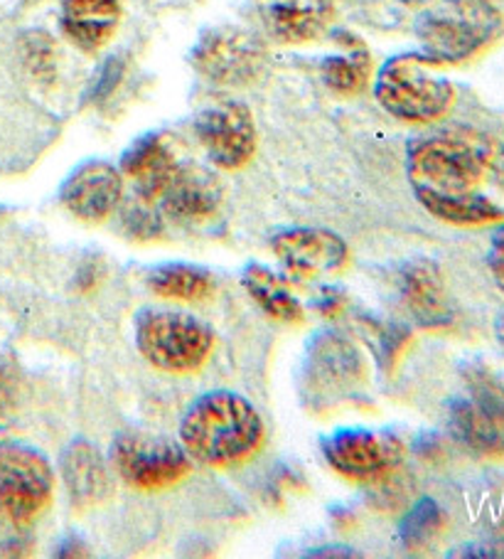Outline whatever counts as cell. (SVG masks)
<instances>
[{
    "label": "cell",
    "mask_w": 504,
    "mask_h": 559,
    "mask_svg": "<svg viewBox=\"0 0 504 559\" xmlns=\"http://www.w3.org/2000/svg\"><path fill=\"white\" fill-rule=\"evenodd\" d=\"M60 471L74 508L101 506L113 490L111 471L92 441L76 439L62 451Z\"/></svg>",
    "instance_id": "18"
},
{
    "label": "cell",
    "mask_w": 504,
    "mask_h": 559,
    "mask_svg": "<svg viewBox=\"0 0 504 559\" xmlns=\"http://www.w3.org/2000/svg\"><path fill=\"white\" fill-rule=\"evenodd\" d=\"M264 437V419L254 404L231 390L202 394L180 421V443L188 456L215 468L244 464L261 449Z\"/></svg>",
    "instance_id": "2"
},
{
    "label": "cell",
    "mask_w": 504,
    "mask_h": 559,
    "mask_svg": "<svg viewBox=\"0 0 504 559\" xmlns=\"http://www.w3.org/2000/svg\"><path fill=\"white\" fill-rule=\"evenodd\" d=\"M399 298L406 311L423 328H448L453 306L441 266L433 259H411L399 272Z\"/></svg>",
    "instance_id": "15"
},
{
    "label": "cell",
    "mask_w": 504,
    "mask_h": 559,
    "mask_svg": "<svg viewBox=\"0 0 504 559\" xmlns=\"http://www.w3.org/2000/svg\"><path fill=\"white\" fill-rule=\"evenodd\" d=\"M121 21L119 0H64L62 31L82 52H99Z\"/></svg>",
    "instance_id": "20"
},
{
    "label": "cell",
    "mask_w": 504,
    "mask_h": 559,
    "mask_svg": "<svg viewBox=\"0 0 504 559\" xmlns=\"http://www.w3.org/2000/svg\"><path fill=\"white\" fill-rule=\"evenodd\" d=\"M123 229L135 239H151L163 233V219L158 212L153 210V202L135 200L133 205L123 210Z\"/></svg>",
    "instance_id": "26"
},
{
    "label": "cell",
    "mask_w": 504,
    "mask_h": 559,
    "mask_svg": "<svg viewBox=\"0 0 504 559\" xmlns=\"http://www.w3.org/2000/svg\"><path fill=\"white\" fill-rule=\"evenodd\" d=\"M502 33L504 17L492 0H441L416 23L423 55L439 64L468 62Z\"/></svg>",
    "instance_id": "3"
},
{
    "label": "cell",
    "mask_w": 504,
    "mask_h": 559,
    "mask_svg": "<svg viewBox=\"0 0 504 559\" xmlns=\"http://www.w3.org/2000/svg\"><path fill=\"white\" fill-rule=\"evenodd\" d=\"M192 64L205 80L225 86L254 82L266 64V50L256 35L241 27H212L192 50Z\"/></svg>",
    "instance_id": "10"
},
{
    "label": "cell",
    "mask_w": 504,
    "mask_h": 559,
    "mask_svg": "<svg viewBox=\"0 0 504 559\" xmlns=\"http://www.w3.org/2000/svg\"><path fill=\"white\" fill-rule=\"evenodd\" d=\"M465 392L448 404V427L463 447L504 459V368L468 362Z\"/></svg>",
    "instance_id": "6"
},
{
    "label": "cell",
    "mask_w": 504,
    "mask_h": 559,
    "mask_svg": "<svg viewBox=\"0 0 504 559\" xmlns=\"http://www.w3.org/2000/svg\"><path fill=\"white\" fill-rule=\"evenodd\" d=\"M280 266L298 282H320L335 276L350 262V247L345 239L323 227H293L271 239Z\"/></svg>",
    "instance_id": "11"
},
{
    "label": "cell",
    "mask_w": 504,
    "mask_h": 559,
    "mask_svg": "<svg viewBox=\"0 0 504 559\" xmlns=\"http://www.w3.org/2000/svg\"><path fill=\"white\" fill-rule=\"evenodd\" d=\"M362 358L340 335H317L308 348L305 392L310 404H327L350 394L362 380Z\"/></svg>",
    "instance_id": "13"
},
{
    "label": "cell",
    "mask_w": 504,
    "mask_h": 559,
    "mask_svg": "<svg viewBox=\"0 0 504 559\" xmlns=\"http://www.w3.org/2000/svg\"><path fill=\"white\" fill-rule=\"evenodd\" d=\"M241 284H244L247 294L254 298L256 306L266 316L276 318L280 323H300L305 318L303 306L290 292L288 282L274 269L264 264H249L244 272H241Z\"/></svg>",
    "instance_id": "22"
},
{
    "label": "cell",
    "mask_w": 504,
    "mask_h": 559,
    "mask_svg": "<svg viewBox=\"0 0 504 559\" xmlns=\"http://www.w3.org/2000/svg\"><path fill=\"white\" fill-rule=\"evenodd\" d=\"M195 133L207 156L221 170H239L256 153V127L249 106L241 102H217L202 109Z\"/></svg>",
    "instance_id": "12"
},
{
    "label": "cell",
    "mask_w": 504,
    "mask_h": 559,
    "mask_svg": "<svg viewBox=\"0 0 504 559\" xmlns=\"http://www.w3.org/2000/svg\"><path fill=\"white\" fill-rule=\"evenodd\" d=\"M148 288L172 301H205L215 292V278L197 264H160L151 272Z\"/></svg>",
    "instance_id": "23"
},
{
    "label": "cell",
    "mask_w": 504,
    "mask_h": 559,
    "mask_svg": "<svg viewBox=\"0 0 504 559\" xmlns=\"http://www.w3.org/2000/svg\"><path fill=\"white\" fill-rule=\"evenodd\" d=\"M329 468L350 480H380L404 464L406 447L392 431L340 429L323 439Z\"/></svg>",
    "instance_id": "9"
},
{
    "label": "cell",
    "mask_w": 504,
    "mask_h": 559,
    "mask_svg": "<svg viewBox=\"0 0 504 559\" xmlns=\"http://www.w3.org/2000/svg\"><path fill=\"white\" fill-rule=\"evenodd\" d=\"M488 266H490V274L494 278V284H497L500 292L504 294V225L494 229L492 237H490Z\"/></svg>",
    "instance_id": "29"
},
{
    "label": "cell",
    "mask_w": 504,
    "mask_h": 559,
    "mask_svg": "<svg viewBox=\"0 0 504 559\" xmlns=\"http://www.w3.org/2000/svg\"><path fill=\"white\" fill-rule=\"evenodd\" d=\"M55 493V471L40 451L25 443H0V520L31 527Z\"/></svg>",
    "instance_id": "7"
},
{
    "label": "cell",
    "mask_w": 504,
    "mask_h": 559,
    "mask_svg": "<svg viewBox=\"0 0 504 559\" xmlns=\"http://www.w3.org/2000/svg\"><path fill=\"white\" fill-rule=\"evenodd\" d=\"M421 207L435 219L453 227H484L500 225L504 219V210L494 205L490 198L480 192H458V195H443V192L413 190Z\"/></svg>",
    "instance_id": "21"
},
{
    "label": "cell",
    "mask_w": 504,
    "mask_h": 559,
    "mask_svg": "<svg viewBox=\"0 0 504 559\" xmlns=\"http://www.w3.org/2000/svg\"><path fill=\"white\" fill-rule=\"evenodd\" d=\"M443 525L445 515L441 506L433 498H421L401 520V543L406 549L419 552V549H425L435 543V537L443 533Z\"/></svg>",
    "instance_id": "25"
},
{
    "label": "cell",
    "mask_w": 504,
    "mask_h": 559,
    "mask_svg": "<svg viewBox=\"0 0 504 559\" xmlns=\"http://www.w3.org/2000/svg\"><path fill=\"white\" fill-rule=\"evenodd\" d=\"M158 202L163 215H168L172 222L192 225V222L215 215L221 202V182L205 168L178 163Z\"/></svg>",
    "instance_id": "17"
},
{
    "label": "cell",
    "mask_w": 504,
    "mask_h": 559,
    "mask_svg": "<svg viewBox=\"0 0 504 559\" xmlns=\"http://www.w3.org/2000/svg\"><path fill=\"white\" fill-rule=\"evenodd\" d=\"M343 37L350 52L327 57L323 67H320V72H323V82L335 94L355 96L364 90L367 82H370L372 60H370V52L364 50V45L360 40H355L352 35H343Z\"/></svg>",
    "instance_id": "24"
},
{
    "label": "cell",
    "mask_w": 504,
    "mask_h": 559,
    "mask_svg": "<svg viewBox=\"0 0 504 559\" xmlns=\"http://www.w3.org/2000/svg\"><path fill=\"white\" fill-rule=\"evenodd\" d=\"M17 397H21V372L0 355V417L15 407Z\"/></svg>",
    "instance_id": "27"
},
{
    "label": "cell",
    "mask_w": 504,
    "mask_h": 559,
    "mask_svg": "<svg viewBox=\"0 0 504 559\" xmlns=\"http://www.w3.org/2000/svg\"><path fill=\"white\" fill-rule=\"evenodd\" d=\"M406 5H421V3H429V0H401Z\"/></svg>",
    "instance_id": "31"
},
{
    "label": "cell",
    "mask_w": 504,
    "mask_h": 559,
    "mask_svg": "<svg viewBox=\"0 0 504 559\" xmlns=\"http://www.w3.org/2000/svg\"><path fill=\"white\" fill-rule=\"evenodd\" d=\"M439 62H433L423 52L392 57L376 74V102L392 117L409 123H431L443 119L455 102V90L439 72Z\"/></svg>",
    "instance_id": "4"
},
{
    "label": "cell",
    "mask_w": 504,
    "mask_h": 559,
    "mask_svg": "<svg viewBox=\"0 0 504 559\" xmlns=\"http://www.w3.org/2000/svg\"><path fill=\"white\" fill-rule=\"evenodd\" d=\"M111 464L125 486L143 493L178 486L192 471L185 449L172 441L145 437V433L116 437L111 443Z\"/></svg>",
    "instance_id": "8"
},
{
    "label": "cell",
    "mask_w": 504,
    "mask_h": 559,
    "mask_svg": "<svg viewBox=\"0 0 504 559\" xmlns=\"http://www.w3.org/2000/svg\"><path fill=\"white\" fill-rule=\"evenodd\" d=\"M27 62L33 64L35 74L52 76L55 50H52V43L47 40V35L35 33L31 40H27Z\"/></svg>",
    "instance_id": "28"
},
{
    "label": "cell",
    "mask_w": 504,
    "mask_h": 559,
    "mask_svg": "<svg viewBox=\"0 0 504 559\" xmlns=\"http://www.w3.org/2000/svg\"><path fill=\"white\" fill-rule=\"evenodd\" d=\"M413 190L478 192L484 180L504 190V146L475 129H451L413 141L406 153Z\"/></svg>",
    "instance_id": "1"
},
{
    "label": "cell",
    "mask_w": 504,
    "mask_h": 559,
    "mask_svg": "<svg viewBox=\"0 0 504 559\" xmlns=\"http://www.w3.org/2000/svg\"><path fill=\"white\" fill-rule=\"evenodd\" d=\"M256 15L276 43H310L327 31L335 15L333 0H254Z\"/></svg>",
    "instance_id": "16"
},
{
    "label": "cell",
    "mask_w": 504,
    "mask_h": 559,
    "mask_svg": "<svg viewBox=\"0 0 504 559\" xmlns=\"http://www.w3.org/2000/svg\"><path fill=\"white\" fill-rule=\"evenodd\" d=\"M123 200V178L106 160H86L64 180L60 202L82 222H104L119 210Z\"/></svg>",
    "instance_id": "14"
},
{
    "label": "cell",
    "mask_w": 504,
    "mask_h": 559,
    "mask_svg": "<svg viewBox=\"0 0 504 559\" xmlns=\"http://www.w3.org/2000/svg\"><path fill=\"white\" fill-rule=\"evenodd\" d=\"M176 168V153L160 136L139 139L121 158V173L133 180L135 195L148 202H158Z\"/></svg>",
    "instance_id": "19"
},
{
    "label": "cell",
    "mask_w": 504,
    "mask_h": 559,
    "mask_svg": "<svg viewBox=\"0 0 504 559\" xmlns=\"http://www.w3.org/2000/svg\"><path fill=\"white\" fill-rule=\"evenodd\" d=\"M494 335H497V341L504 348V313L497 318V321H494Z\"/></svg>",
    "instance_id": "30"
},
{
    "label": "cell",
    "mask_w": 504,
    "mask_h": 559,
    "mask_svg": "<svg viewBox=\"0 0 504 559\" xmlns=\"http://www.w3.org/2000/svg\"><path fill=\"white\" fill-rule=\"evenodd\" d=\"M133 341L153 368L172 374L197 372L215 350L212 328L178 308H145L135 316Z\"/></svg>",
    "instance_id": "5"
}]
</instances>
